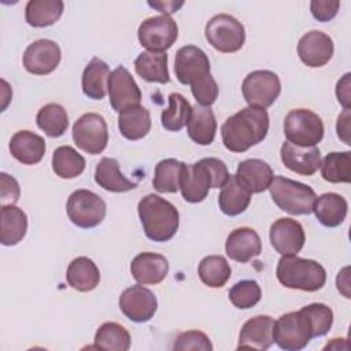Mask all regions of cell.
Here are the masks:
<instances>
[{
	"label": "cell",
	"instance_id": "cell-8",
	"mask_svg": "<svg viewBox=\"0 0 351 351\" xmlns=\"http://www.w3.org/2000/svg\"><path fill=\"white\" fill-rule=\"evenodd\" d=\"M284 134L295 145L313 147L324 137V122L311 110L295 108L285 115Z\"/></svg>",
	"mask_w": 351,
	"mask_h": 351
},
{
	"label": "cell",
	"instance_id": "cell-7",
	"mask_svg": "<svg viewBox=\"0 0 351 351\" xmlns=\"http://www.w3.org/2000/svg\"><path fill=\"white\" fill-rule=\"evenodd\" d=\"M313 339V329L306 314L291 311L282 314L273 326V343L285 351L303 350Z\"/></svg>",
	"mask_w": 351,
	"mask_h": 351
},
{
	"label": "cell",
	"instance_id": "cell-30",
	"mask_svg": "<svg viewBox=\"0 0 351 351\" xmlns=\"http://www.w3.org/2000/svg\"><path fill=\"white\" fill-rule=\"evenodd\" d=\"M110 74L108 64L104 60L92 58L82 71L81 85L84 95L93 100H101L107 93Z\"/></svg>",
	"mask_w": 351,
	"mask_h": 351
},
{
	"label": "cell",
	"instance_id": "cell-48",
	"mask_svg": "<svg viewBox=\"0 0 351 351\" xmlns=\"http://www.w3.org/2000/svg\"><path fill=\"white\" fill-rule=\"evenodd\" d=\"M336 132L340 140H343L347 145H350V110H344L336 123Z\"/></svg>",
	"mask_w": 351,
	"mask_h": 351
},
{
	"label": "cell",
	"instance_id": "cell-22",
	"mask_svg": "<svg viewBox=\"0 0 351 351\" xmlns=\"http://www.w3.org/2000/svg\"><path fill=\"white\" fill-rule=\"evenodd\" d=\"M274 319L270 315H255L244 322L237 348L267 350L273 344Z\"/></svg>",
	"mask_w": 351,
	"mask_h": 351
},
{
	"label": "cell",
	"instance_id": "cell-21",
	"mask_svg": "<svg viewBox=\"0 0 351 351\" xmlns=\"http://www.w3.org/2000/svg\"><path fill=\"white\" fill-rule=\"evenodd\" d=\"M133 278L141 285L162 282L169 273L167 259L156 252H141L130 263Z\"/></svg>",
	"mask_w": 351,
	"mask_h": 351
},
{
	"label": "cell",
	"instance_id": "cell-19",
	"mask_svg": "<svg viewBox=\"0 0 351 351\" xmlns=\"http://www.w3.org/2000/svg\"><path fill=\"white\" fill-rule=\"evenodd\" d=\"M280 156L287 169L300 176H313L321 165L319 148L313 147H299L289 141L281 145Z\"/></svg>",
	"mask_w": 351,
	"mask_h": 351
},
{
	"label": "cell",
	"instance_id": "cell-20",
	"mask_svg": "<svg viewBox=\"0 0 351 351\" xmlns=\"http://www.w3.org/2000/svg\"><path fill=\"white\" fill-rule=\"evenodd\" d=\"M225 251L232 261L245 263L262 252V241L252 228H236L226 239Z\"/></svg>",
	"mask_w": 351,
	"mask_h": 351
},
{
	"label": "cell",
	"instance_id": "cell-5",
	"mask_svg": "<svg viewBox=\"0 0 351 351\" xmlns=\"http://www.w3.org/2000/svg\"><path fill=\"white\" fill-rule=\"evenodd\" d=\"M276 276L281 285L306 292H315L326 282V271L322 265L298 255L281 256L277 263Z\"/></svg>",
	"mask_w": 351,
	"mask_h": 351
},
{
	"label": "cell",
	"instance_id": "cell-4",
	"mask_svg": "<svg viewBox=\"0 0 351 351\" xmlns=\"http://www.w3.org/2000/svg\"><path fill=\"white\" fill-rule=\"evenodd\" d=\"M138 217L145 236L156 243L169 241L174 237L180 225V215L176 206L159 195L144 196L137 206Z\"/></svg>",
	"mask_w": 351,
	"mask_h": 351
},
{
	"label": "cell",
	"instance_id": "cell-15",
	"mask_svg": "<svg viewBox=\"0 0 351 351\" xmlns=\"http://www.w3.org/2000/svg\"><path fill=\"white\" fill-rule=\"evenodd\" d=\"M118 303L125 317L138 324L149 321L158 310L156 296L151 289L141 284L126 288L121 293Z\"/></svg>",
	"mask_w": 351,
	"mask_h": 351
},
{
	"label": "cell",
	"instance_id": "cell-44",
	"mask_svg": "<svg viewBox=\"0 0 351 351\" xmlns=\"http://www.w3.org/2000/svg\"><path fill=\"white\" fill-rule=\"evenodd\" d=\"M173 348L177 351H185V350L211 351L213 344L206 333L200 330H186L177 336Z\"/></svg>",
	"mask_w": 351,
	"mask_h": 351
},
{
	"label": "cell",
	"instance_id": "cell-39",
	"mask_svg": "<svg viewBox=\"0 0 351 351\" xmlns=\"http://www.w3.org/2000/svg\"><path fill=\"white\" fill-rule=\"evenodd\" d=\"M95 347L108 351H126L130 348V335L117 322H104L95 335Z\"/></svg>",
	"mask_w": 351,
	"mask_h": 351
},
{
	"label": "cell",
	"instance_id": "cell-40",
	"mask_svg": "<svg viewBox=\"0 0 351 351\" xmlns=\"http://www.w3.org/2000/svg\"><path fill=\"white\" fill-rule=\"evenodd\" d=\"M192 106L177 92L169 95V107L162 111L160 122L166 130L180 132L189 121Z\"/></svg>",
	"mask_w": 351,
	"mask_h": 351
},
{
	"label": "cell",
	"instance_id": "cell-42",
	"mask_svg": "<svg viewBox=\"0 0 351 351\" xmlns=\"http://www.w3.org/2000/svg\"><path fill=\"white\" fill-rule=\"evenodd\" d=\"M261 296L262 291L255 280H241L229 291V300L240 310L254 307L261 300Z\"/></svg>",
	"mask_w": 351,
	"mask_h": 351
},
{
	"label": "cell",
	"instance_id": "cell-29",
	"mask_svg": "<svg viewBox=\"0 0 351 351\" xmlns=\"http://www.w3.org/2000/svg\"><path fill=\"white\" fill-rule=\"evenodd\" d=\"M95 181L108 192H128L137 186V182L128 180L119 170V163L114 158H101L95 169Z\"/></svg>",
	"mask_w": 351,
	"mask_h": 351
},
{
	"label": "cell",
	"instance_id": "cell-14",
	"mask_svg": "<svg viewBox=\"0 0 351 351\" xmlns=\"http://www.w3.org/2000/svg\"><path fill=\"white\" fill-rule=\"evenodd\" d=\"M110 104L117 112H122L141 103V90L129 70L123 66L114 69L108 78Z\"/></svg>",
	"mask_w": 351,
	"mask_h": 351
},
{
	"label": "cell",
	"instance_id": "cell-35",
	"mask_svg": "<svg viewBox=\"0 0 351 351\" xmlns=\"http://www.w3.org/2000/svg\"><path fill=\"white\" fill-rule=\"evenodd\" d=\"M185 163L173 158L163 159L155 166L152 185L159 193H176L180 189L181 173Z\"/></svg>",
	"mask_w": 351,
	"mask_h": 351
},
{
	"label": "cell",
	"instance_id": "cell-2",
	"mask_svg": "<svg viewBox=\"0 0 351 351\" xmlns=\"http://www.w3.org/2000/svg\"><path fill=\"white\" fill-rule=\"evenodd\" d=\"M269 132V114L265 108L245 107L226 118L221 126L222 143L230 152H245L265 140Z\"/></svg>",
	"mask_w": 351,
	"mask_h": 351
},
{
	"label": "cell",
	"instance_id": "cell-13",
	"mask_svg": "<svg viewBox=\"0 0 351 351\" xmlns=\"http://www.w3.org/2000/svg\"><path fill=\"white\" fill-rule=\"evenodd\" d=\"M73 140L80 149L90 155L103 152L108 143L106 119L96 112L81 115L73 125Z\"/></svg>",
	"mask_w": 351,
	"mask_h": 351
},
{
	"label": "cell",
	"instance_id": "cell-1",
	"mask_svg": "<svg viewBox=\"0 0 351 351\" xmlns=\"http://www.w3.org/2000/svg\"><path fill=\"white\" fill-rule=\"evenodd\" d=\"M210 69L208 56L199 47L185 45L176 52L174 73L177 80L184 85H189L196 101L204 107H210L219 92Z\"/></svg>",
	"mask_w": 351,
	"mask_h": 351
},
{
	"label": "cell",
	"instance_id": "cell-27",
	"mask_svg": "<svg viewBox=\"0 0 351 351\" xmlns=\"http://www.w3.org/2000/svg\"><path fill=\"white\" fill-rule=\"evenodd\" d=\"M27 230L25 211L14 204L1 206L0 210V241L3 245H16Z\"/></svg>",
	"mask_w": 351,
	"mask_h": 351
},
{
	"label": "cell",
	"instance_id": "cell-37",
	"mask_svg": "<svg viewBox=\"0 0 351 351\" xmlns=\"http://www.w3.org/2000/svg\"><path fill=\"white\" fill-rule=\"evenodd\" d=\"M52 169L60 178H75L85 170V159L73 147L62 145L52 154Z\"/></svg>",
	"mask_w": 351,
	"mask_h": 351
},
{
	"label": "cell",
	"instance_id": "cell-38",
	"mask_svg": "<svg viewBox=\"0 0 351 351\" xmlns=\"http://www.w3.org/2000/svg\"><path fill=\"white\" fill-rule=\"evenodd\" d=\"M37 126L49 137H60L69 126V117L66 110L58 103H48L43 106L36 117Z\"/></svg>",
	"mask_w": 351,
	"mask_h": 351
},
{
	"label": "cell",
	"instance_id": "cell-43",
	"mask_svg": "<svg viewBox=\"0 0 351 351\" xmlns=\"http://www.w3.org/2000/svg\"><path fill=\"white\" fill-rule=\"evenodd\" d=\"M310 321L313 337L324 336L329 332L333 324V311L324 303H311L300 308Z\"/></svg>",
	"mask_w": 351,
	"mask_h": 351
},
{
	"label": "cell",
	"instance_id": "cell-28",
	"mask_svg": "<svg viewBox=\"0 0 351 351\" xmlns=\"http://www.w3.org/2000/svg\"><path fill=\"white\" fill-rule=\"evenodd\" d=\"M66 278L73 289L78 292H89L99 285L100 271L92 259L77 256L69 263Z\"/></svg>",
	"mask_w": 351,
	"mask_h": 351
},
{
	"label": "cell",
	"instance_id": "cell-36",
	"mask_svg": "<svg viewBox=\"0 0 351 351\" xmlns=\"http://www.w3.org/2000/svg\"><path fill=\"white\" fill-rule=\"evenodd\" d=\"M197 274L204 285L221 288L230 278L232 269L222 255H208L200 261Z\"/></svg>",
	"mask_w": 351,
	"mask_h": 351
},
{
	"label": "cell",
	"instance_id": "cell-47",
	"mask_svg": "<svg viewBox=\"0 0 351 351\" xmlns=\"http://www.w3.org/2000/svg\"><path fill=\"white\" fill-rule=\"evenodd\" d=\"M350 77L351 74L347 73L341 80L337 81L336 85V97L339 100V103L344 107V110H350Z\"/></svg>",
	"mask_w": 351,
	"mask_h": 351
},
{
	"label": "cell",
	"instance_id": "cell-18",
	"mask_svg": "<svg viewBox=\"0 0 351 351\" xmlns=\"http://www.w3.org/2000/svg\"><path fill=\"white\" fill-rule=\"evenodd\" d=\"M333 41L321 30H310L298 43V55L308 67H322L333 56Z\"/></svg>",
	"mask_w": 351,
	"mask_h": 351
},
{
	"label": "cell",
	"instance_id": "cell-46",
	"mask_svg": "<svg viewBox=\"0 0 351 351\" xmlns=\"http://www.w3.org/2000/svg\"><path fill=\"white\" fill-rule=\"evenodd\" d=\"M21 189L18 181L12 177L8 176L7 173L0 174V200L1 206H10L15 204L19 199Z\"/></svg>",
	"mask_w": 351,
	"mask_h": 351
},
{
	"label": "cell",
	"instance_id": "cell-41",
	"mask_svg": "<svg viewBox=\"0 0 351 351\" xmlns=\"http://www.w3.org/2000/svg\"><path fill=\"white\" fill-rule=\"evenodd\" d=\"M321 176L332 184L350 182L351 180V156L350 151L329 152L321 160Z\"/></svg>",
	"mask_w": 351,
	"mask_h": 351
},
{
	"label": "cell",
	"instance_id": "cell-17",
	"mask_svg": "<svg viewBox=\"0 0 351 351\" xmlns=\"http://www.w3.org/2000/svg\"><path fill=\"white\" fill-rule=\"evenodd\" d=\"M269 237L273 248L282 256L298 255L306 241L303 226L292 218H278L274 221L270 226Z\"/></svg>",
	"mask_w": 351,
	"mask_h": 351
},
{
	"label": "cell",
	"instance_id": "cell-6",
	"mask_svg": "<svg viewBox=\"0 0 351 351\" xmlns=\"http://www.w3.org/2000/svg\"><path fill=\"white\" fill-rule=\"evenodd\" d=\"M267 189L277 207L288 214L306 215L313 211L317 195L314 189L306 184L282 176H276Z\"/></svg>",
	"mask_w": 351,
	"mask_h": 351
},
{
	"label": "cell",
	"instance_id": "cell-33",
	"mask_svg": "<svg viewBox=\"0 0 351 351\" xmlns=\"http://www.w3.org/2000/svg\"><path fill=\"white\" fill-rule=\"evenodd\" d=\"M118 129L125 138L132 141L145 137L151 129L149 111L143 106H137L119 112Z\"/></svg>",
	"mask_w": 351,
	"mask_h": 351
},
{
	"label": "cell",
	"instance_id": "cell-45",
	"mask_svg": "<svg viewBox=\"0 0 351 351\" xmlns=\"http://www.w3.org/2000/svg\"><path fill=\"white\" fill-rule=\"evenodd\" d=\"M340 8L339 0H313L310 1V11L318 22H329L333 19Z\"/></svg>",
	"mask_w": 351,
	"mask_h": 351
},
{
	"label": "cell",
	"instance_id": "cell-49",
	"mask_svg": "<svg viewBox=\"0 0 351 351\" xmlns=\"http://www.w3.org/2000/svg\"><path fill=\"white\" fill-rule=\"evenodd\" d=\"M148 5L158 10L163 15H170L173 12H177V10L184 5V1H148Z\"/></svg>",
	"mask_w": 351,
	"mask_h": 351
},
{
	"label": "cell",
	"instance_id": "cell-11",
	"mask_svg": "<svg viewBox=\"0 0 351 351\" xmlns=\"http://www.w3.org/2000/svg\"><path fill=\"white\" fill-rule=\"evenodd\" d=\"M241 90L250 107L266 110L277 100L281 82L278 75L270 70H255L244 78Z\"/></svg>",
	"mask_w": 351,
	"mask_h": 351
},
{
	"label": "cell",
	"instance_id": "cell-32",
	"mask_svg": "<svg viewBox=\"0 0 351 351\" xmlns=\"http://www.w3.org/2000/svg\"><path fill=\"white\" fill-rule=\"evenodd\" d=\"M134 70L138 77L148 82L167 84L170 81L166 52L144 51L134 59Z\"/></svg>",
	"mask_w": 351,
	"mask_h": 351
},
{
	"label": "cell",
	"instance_id": "cell-23",
	"mask_svg": "<svg viewBox=\"0 0 351 351\" xmlns=\"http://www.w3.org/2000/svg\"><path fill=\"white\" fill-rule=\"evenodd\" d=\"M234 176L251 193H261L266 191L274 177L271 167L261 159H247L240 162Z\"/></svg>",
	"mask_w": 351,
	"mask_h": 351
},
{
	"label": "cell",
	"instance_id": "cell-31",
	"mask_svg": "<svg viewBox=\"0 0 351 351\" xmlns=\"http://www.w3.org/2000/svg\"><path fill=\"white\" fill-rule=\"evenodd\" d=\"M251 202V192L247 191L236 178L230 174L226 182L221 186L218 196V204L225 215L236 217L247 210Z\"/></svg>",
	"mask_w": 351,
	"mask_h": 351
},
{
	"label": "cell",
	"instance_id": "cell-10",
	"mask_svg": "<svg viewBox=\"0 0 351 351\" xmlns=\"http://www.w3.org/2000/svg\"><path fill=\"white\" fill-rule=\"evenodd\" d=\"M206 38L213 48L223 53H232L244 45L245 30L241 22L229 14L213 16L204 29Z\"/></svg>",
	"mask_w": 351,
	"mask_h": 351
},
{
	"label": "cell",
	"instance_id": "cell-12",
	"mask_svg": "<svg viewBox=\"0 0 351 351\" xmlns=\"http://www.w3.org/2000/svg\"><path fill=\"white\" fill-rule=\"evenodd\" d=\"M137 37L149 52H166L178 37V26L170 15L151 16L141 22Z\"/></svg>",
	"mask_w": 351,
	"mask_h": 351
},
{
	"label": "cell",
	"instance_id": "cell-24",
	"mask_svg": "<svg viewBox=\"0 0 351 351\" xmlns=\"http://www.w3.org/2000/svg\"><path fill=\"white\" fill-rule=\"evenodd\" d=\"M10 152L23 165H37L45 155V141L30 130H19L10 140Z\"/></svg>",
	"mask_w": 351,
	"mask_h": 351
},
{
	"label": "cell",
	"instance_id": "cell-3",
	"mask_svg": "<svg viewBox=\"0 0 351 351\" xmlns=\"http://www.w3.org/2000/svg\"><path fill=\"white\" fill-rule=\"evenodd\" d=\"M226 165L218 158H203L196 163L185 165L181 173L180 189L188 203L203 202L210 188H221L229 178Z\"/></svg>",
	"mask_w": 351,
	"mask_h": 351
},
{
	"label": "cell",
	"instance_id": "cell-25",
	"mask_svg": "<svg viewBox=\"0 0 351 351\" xmlns=\"http://www.w3.org/2000/svg\"><path fill=\"white\" fill-rule=\"evenodd\" d=\"M313 211L324 226L336 228L344 222L348 211V203L341 195L328 192L315 197Z\"/></svg>",
	"mask_w": 351,
	"mask_h": 351
},
{
	"label": "cell",
	"instance_id": "cell-26",
	"mask_svg": "<svg viewBox=\"0 0 351 351\" xmlns=\"http://www.w3.org/2000/svg\"><path fill=\"white\" fill-rule=\"evenodd\" d=\"M189 138L199 145H210L217 132V121L213 110L196 104L192 107L189 121L186 123Z\"/></svg>",
	"mask_w": 351,
	"mask_h": 351
},
{
	"label": "cell",
	"instance_id": "cell-16",
	"mask_svg": "<svg viewBox=\"0 0 351 351\" xmlns=\"http://www.w3.org/2000/svg\"><path fill=\"white\" fill-rule=\"evenodd\" d=\"M60 58L62 52L55 41L40 38L29 44L25 49L23 66L32 74L47 75L59 66Z\"/></svg>",
	"mask_w": 351,
	"mask_h": 351
},
{
	"label": "cell",
	"instance_id": "cell-9",
	"mask_svg": "<svg viewBox=\"0 0 351 351\" xmlns=\"http://www.w3.org/2000/svg\"><path fill=\"white\" fill-rule=\"evenodd\" d=\"M69 219L78 228L90 229L101 223L106 217V202L89 189L74 191L66 203Z\"/></svg>",
	"mask_w": 351,
	"mask_h": 351
},
{
	"label": "cell",
	"instance_id": "cell-34",
	"mask_svg": "<svg viewBox=\"0 0 351 351\" xmlns=\"http://www.w3.org/2000/svg\"><path fill=\"white\" fill-rule=\"evenodd\" d=\"M63 7L60 0H29L25 7V19L33 27H47L62 16Z\"/></svg>",
	"mask_w": 351,
	"mask_h": 351
}]
</instances>
